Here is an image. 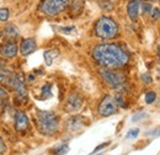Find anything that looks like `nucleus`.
<instances>
[{
    "label": "nucleus",
    "instance_id": "nucleus-3",
    "mask_svg": "<svg viewBox=\"0 0 160 155\" xmlns=\"http://www.w3.org/2000/svg\"><path fill=\"white\" fill-rule=\"evenodd\" d=\"M94 32L101 39H112L118 36L120 28L113 19L108 16H102L96 21Z\"/></svg>",
    "mask_w": 160,
    "mask_h": 155
},
{
    "label": "nucleus",
    "instance_id": "nucleus-2",
    "mask_svg": "<svg viewBox=\"0 0 160 155\" xmlns=\"http://www.w3.org/2000/svg\"><path fill=\"white\" fill-rule=\"evenodd\" d=\"M36 124L41 134L52 137L59 131V118L52 111L38 110L36 115Z\"/></svg>",
    "mask_w": 160,
    "mask_h": 155
},
{
    "label": "nucleus",
    "instance_id": "nucleus-6",
    "mask_svg": "<svg viewBox=\"0 0 160 155\" xmlns=\"http://www.w3.org/2000/svg\"><path fill=\"white\" fill-rule=\"evenodd\" d=\"M118 110V106L115 101V98L110 95H106L101 100V102L99 103V107H98V111H99V115L102 117H108L112 116L117 112Z\"/></svg>",
    "mask_w": 160,
    "mask_h": 155
},
{
    "label": "nucleus",
    "instance_id": "nucleus-25",
    "mask_svg": "<svg viewBox=\"0 0 160 155\" xmlns=\"http://www.w3.org/2000/svg\"><path fill=\"white\" fill-rule=\"evenodd\" d=\"M62 33H70V32H74L75 31V27L74 26H70V27H59L58 28Z\"/></svg>",
    "mask_w": 160,
    "mask_h": 155
},
{
    "label": "nucleus",
    "instance_id": "nucleus-23",
    "mask_svg": "<svg viewBox=\"0 0 160 155\" xmlns=\"http://www.w3.org/2000/svg\"><path fill=\"white\" fill-rule=\"evenodd\" d=\"M8 100V92L5 91V89H2L0 86V105H2L4 102H6Z\"/></svg>",
    "mask_w": 160,
    "mask_h": 155
},
{
    "label": "nucleus",
    "instance_id": "nucleus-30",
    "mask_svg": "<svg viewBox=\"0 0 160 155\" xmlns=\"http://www.w3.org/2000/svg\"><path fill=\"white\" fill-rule=\"evenodd\" d=\"M143 117H145V113H139V115H134V116L132 117V122H137L138 119L143 118Z\"/></svg>",
    "mask_w": 160,
    "mask_h": 155
},
{
    "label": "nucleus",
    "instance_id": "nucleus-10",
    "mask_svg": "<svg viewBox=\"0 0 160 155\" xmlns=\"http://www.w3.org/2000/svg\"><path fill=\"white\" fill-rule=\"evenodd\" d=\"M18 44L15 41L9 39L0 46V56L4 58H14L18 54Z\"/></svg>",
    "mask_w": 160,
    "mask_h": 155
},
{
    "label": "nucleus",
    "instance_id": "nucleus-24",
    "mask_svg": "<svg viewBox=\"0 0 160 155\" xmlns=\"http://www.w3.org/2000/svg\"><path fill=\"white\" fill-rule=\"evenodd\" d=\"M68 152H69V147H68V145H62L58 149L54 150L56 154H65V153H68Z\"/></svg>",
    "mask_w": 160,
    "mask_h": 155
},
{
    "label": "nucleus",
    "instance_id": "nucleus-17",
    "mask_svg": "<svg viewBox=\"0 0 160 155\" xmlns=\"http://www.w3.org/2000/svg\"><path fill=\"white\" fill-rule=\"evenodd\" d=\"M81 119H82V118L79 116L70 118L69 122H68V128H69L70 131H77L78 128L81 127V124H82V121H81Z\"/></svg>",
    "mask_w": 160,
    "mask_h": 155
},
{
    "label": "nucleus",
    "instance_id": "nucleus-32",
    "mask_svg": "<svg viewBox=\"0 0 160 155\" xmlns=\"http://www.w3.org/2000/svg\"><path fill=\"white\" fill-rule=\"evenodd\" d=\"M158 51H159V56H160V46H159V48H158Z\"/></svg>",
    "mask_w": 160,
    "mask_h": 155
},
{
    "label": "nucleus",
    "instance_id": "nucleus-5",
    "mask_svg": "<svg viewBox=\"0 0 160 155\" xmlns=\"http://www.w3.org/2000/svg\"><path fill=\"white\" fill-rule=\"evenodd\" d=\"M101 78L112 88H118L122 86L126 82V77L121 72L113 70V68H102L100 69Z\"/></svg>",
    "mask_w": 160,
    "mask_h": 155
},
{
    "label": "nucleus",
    "instance_id": "nucleus-16",
    "mask_svg": "<svg viewBox=\"0 0 160 155\" xmlns=\"http://www.w3.org/2000/svg\"><path fill=\"white\" fill-rule=\"evenodd\" d=\"M84 4H85V0H70L69 5H72V11L73 14L75 15H79L84 8Z\"/></svg>",
    "mask_w": 160,
    "mask_h": 155
},
{
    "label": "nucleus",
    "instance_id": "nucleus-13",
    "mask_svg": "<svg viewBox=\"0 0 160 155\" xmlns=\"http://www.w3.org/2000/svg\"><path fill=\"white\" fill-rule=\"evenodd\" d=\"M140 9V1L139 0H131L127 5V14L129 16V19L132 21H137L138 15H139Z\"/></svg>",
    "mask_w": 160,
    "mask_h": 155
},
{
    "label": "nucleus",
    "instance_id": "nucleus-28",
    "mask_svg": "<svg viewBox=\"0 0 160 155\" xmlns=\"http://www.w3.org/2000/svg\"><path fill=\"white\" fill-rule=\"evenodd\" d=\"M142 80L145 82V84H149V82H152V78L149 74H143L142 75Z\"/></svg>",
    "mask_w": 160,
    "mask_h": 155
},
{
    "label": "nucleus",
    "instance_id": "nucleus-29",
    "mask_svg": "<svg viewBox=\"0 0 160 155\" xmlns=\"http://www.w3.org/2000/svg\"><path fill=\"white\" fill-rule=\"evenodd\" d=\"M108 144H110V143H102V144H100L99 147H96V148H95V150H94L92 153H98V152H100L101 149H103V148H106V147H107Z\"/></svg>",
    "mask_w": 160,
    "mask_h": 155
},
{
    "label": "nucleus",
    "instance_id": "nucleus-19",
    "mask_svg": "<svg viewBox=\"0 0 160 155\" xmlns=\"http://www.w3.org/2000/svg\"><path fill=\"white\" fill-rule=\"evenodd\" d=\"M9 16H10L9 10L5 8H0V22H6L9 20Z\"/></svg>",
    "mask_w": 160,
    "mask_h": 155
},
{
    "label": "nucleus",
    "instance_id": "nucleus-1",
    "mask_svg": "<svg viewBox=\"0 0 160 155\" xmlns=\"http://www.w3.org/2000/svg\"><path fill=\"white\" fill-rule=\"evenodd\" d=\"M92 58L105 68H122L128 64L129 56L118 44L102 43L92 49Z\"/></svg>",
    "mask_w": 160,
    "mask_h": 155
},
{
    "label": "nucleus",
    "instance_id": "nucleus-31",
    "mask_svg": "<svg viewBox=\"0 0 160 155\" xmlns=\"http://www.w3.org/2000/svg\"><path fill=\"white\" fill-rule=\"evenodd\" d=\"M147 134H152V136H160V132H158V129H154L152 132H148Z\"/></svg>",
    "mask_w": 160,
    "mask_h": 155
},
{
    "label": "nucleus",
    "instance_id": "nucleus-14",
    "mask_svg": "<svg viewBox=\"0 0 160 155\" xmlns=\"http://www.w3.org/2000/svg\"><path fill=\"white\" fill-rule=\"evenodd\" d=\"M58 56H59V51H58V49H48V51H46V52L43 53L44 62H46V64H47L48 67L53 64L54 59L57 58Z\"/></svg>",
    "mask_w": 160,
    "mask_h": 155
},
{
    "label": "nucleus",
    "instance_id": "nucleus-18",
    "mask_svg": "<svg viewBox=\"0 0 160 155\" xmlns=\"http://www.w3.org/2000/svg\"><path fill=\"white\" fill-rule=\"evenodd\" d=\"M51 89H52V85L51 84H47L43 86L42 89V95H41V98H48V97L52 96V92H51Z\"/></svg>",
    "mask_w": 160,
    "mask_h": 155
},
{
    "label": "nucleus",
    "instance_id": "nucleus-8",
    "mask_svg": "<svg viewBox=\"0 0 160 155\" xmlns=\"http://www.w3.org/2000/svg\"><path fill=\"white\" fill-rule=\"evenodd\" d=\"M82 106V98L80 96L79 94L77 92H73L70 94L67 101H65V105H64V108L67 112H77L79 111Z\"/></svg>",
    "mask_w": 160,
    "mask_h": 155
},
{
    "label": "nucleus",
    "instance_id": "nucleus-15",
    "mask_svg": "<svg viewBox=\"0 0 160 155\" xmlns=\"http://www.w3.org/2000/svg\"><path fill=\"white\" fill-rule=\"evenodd\" d=\"M4 36L8 37L9 39H14L19 36V31L14 25H8L4 28Z\"/></svg>",
    "mask_w": 160,
    "mask_h": 155
},
{
    "label": "nucleus",
    "instance_id": "nucleus-12",
    "mask_svg": "<svg viewBox=\"0 0 160 155\" xmlns=\"http://www.w3.org/2000/svg\"><path fill=\"white\" fill-rule=\"evenodd\" d=\"M37 49L35 38H25L20 44V53L22 56H30Z\"/></svg>",
    "mask_w": 160,
    "mask_h": 155
},
{
    "label": "nucleus",
    "instance_id": "nucleus-7",
    "mask_svg": "<svg viewBox=\"0 0 160 155\" xmlns=\"http://www.w3.org/2000/svg\"><path fill=\"white\" fill-rule=\"evenodd\" d=\"M11 86L15 90V95L20 100H26L27 98V88L25 84V78L22 73H15V77L12 79Z\"/></svg>",
    "mask_w": 160,
    "mask_h": 155
},
{
    "label": "nucleus",
    "instance_id": "nucleus-27",
    "mask_svg": "<svg viewBox=\"0 0 160 155\" xmlns=\"http://www.w3.org/2000/svg\"><path fill=\"white\" fill-rule=\"evenodd\" d=\"M5 152H6V145H5L4 140H2V138L0 137V154H4Z\"/></svg>",
    "mask_w": 160,
    "mask_h": 155
},
{
    "label": "nucleus",
    "instance_id": "nucleus-20",
    "mask_svg": "<svg viewBox=\"0 0 160 155\" xmlns=\"http://www.w3.org/2000/svg\"><path fill=\"white\" fill-rule=\"evenodd\" d=\"M155 98H157L155 92H154V91H149V92H147V95H145V102L150 105V103H153V102L155 101Z\"/></svg>",
    "mask_w": 160,
    "mask_h": 155
},
{
    "label": "nucleus",
    "instance_id": "nucleus-21",
    "mask_svg": "<svg viewBox=\"0 0 160 155\" xmlns=\"http://www.w3.org/2000/svg\"><path fill=\"white\" fill-rule=\"evenodd\" d=\"M138 134H139V129H138V128H133V129H131V131L127 133L126 138H127V139H134V138H137Z\"/></svg>",
    "mask_w": 160,
    "mask_h": 155
},
{
    "label": "nucleus",
    "instance_id": "nucleus-34",
    "mask_svg": "<svg viewBox=\"0 0 160 155\" xmlns=\"http://www.w3.org/2000/svg\"><path fill=\"white\" fill-rule=\"evenodd\" d=\"M0 38H1V32H0Z\"/></svg>",
    "mask_w": 160,
    "mask_h": 155
},
{
    "label": "nucleus",
    "instance_id": "nucleus-9",
    "mask_svg": "<svg viewBox=\"0 0 160 155\" xmlns=\"http://www.w3.org/2000/svg\"><path fill=\"white\" fill-rule=\"evenodd\" d=\"M14 77H15V72L5 62L0 60V84L11 86Z\"/></svg>",
    "mask_w": 160,
    "mask_h": 155
},
{
    "label": "nucleus",
    "instance_id": "nucleus-11",
    "mask_svg": "<svg viewBox=\"0 0 160 155\" xmlns=\"http://www.w3.org/2000/svg\"><path fill=\"white\" fill-rule=\"evenodd\" d=\"M30 126V121H28V117L26 116V113L23 111H16L15 113V129L18 132H23L28 128Z\"/></svg>",
    "mask_w": 160,
    "mask_h": 155
},
{
    "label": "nucleus",
    "instance_id": "nucleus-22",
    "mask_svg": "<svg viewBox=\"0 0 160 155\" xmlns=\"http://www.w3.org/2000/svg\"><path fill=\"white\" fill-rule=\"evenodd\" d=\"M150 15H152V20L155 21L160 18V9L159 8H153L152 11H150Z\"/></svg>",
    "mask_w": 160,
    "mask_h": 155
},
{
    "label": "nucleus",
    "instance_id": "nucleus-33",
    "mask_svg": "<svg viewBox=\"0 0 160 155\" xmlns=\"http://www.w3.org/2000/svg\"><path fill=\"white\" fill-rule=\"evenodd\" d=\"M148 1H157V0H148Z\"/></svg>",
    "mask_w": 160,
    "mask_h": 155
},
{
    "label": "nucleus",
    "instance_id": "nucleus-26",
    "mask_svg": "<svg viewBox=\"0 0 160 155\" xmlns=\"http://www.w3.org/2000/svg\"><path fill=\"white\" fill-rule=\"evenodd\" d=\"M142 8H143V12L147 15V14H150V11H152V5L149 4V2H144L143 5H142Z\"/></svg>",
    "mask_w": 160,
    "mask_h": 155
},
{
    "label": "nucleus",
    "instance_id": "nucleus-4",
    "mask_svg": "<svg viewBox=\"0 0 160 155\" xmlns=\"http://www.w3.org/2000/svg\"><path fill=\"white\" fill-rule=\"evenodd\" d=\"M70 0H42L38 10L43 15L54 18L64 12L69 6Z\"/></svg>",
    "mask_w": 160,
    "mask_h": 155
}]
</instances>
